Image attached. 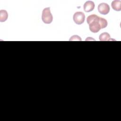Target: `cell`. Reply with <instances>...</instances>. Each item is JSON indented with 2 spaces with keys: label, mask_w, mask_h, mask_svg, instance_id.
<instances>
[{
  "label": "cell",
  "mask_w": 121,
  "mask_h": 121,
  "mask_svg": "<svg viewBox=\"0 0 121 121\" xmlns=\"http://www.w3.org/2000/svg\"><path fill=\"white\" fill-rule=\"evenodd\" d=\"M99 17L92 14L87 17L86 22L89 25V29L93 33H97L101 29L99 21Z\"/></svg>",
  "instance_id": "1"
},
{
  "label": "cell",
  "mask_w": 121,
  "mask_h": 121,
  "mask_svg": "<svg viewBox=\"0 0 121 121\" xmlns=\"http://www.w3.org/2000/svg\"><path fill=\"white\" fill-rule=\"evenodd\" d=\"M42 19L45 24H49L52 22L53 17L51 12L50 7L44 8L43 9L42 14Z\"/></svg>",
  "instance_id": "2"
},
{
  "label": "cell",
  "mask_w": 121,
  "mask_h": 121,
  "mask_svg": "<svg viewBox=\"0 0 121 121\" xmlns=\"http://www.w3.org/2000/svg\"><path fill=\"white\" fill-rule=\"evenodd\" d=\"M73 19L76 24L78 25H81L85 21V14L82 12H76L73 15Z\"/></svg>",
  "instance_id": "3"
},
{
  "label": "cell",
  "mask_w": 121,
  "mask_h": 121,
  "mask_svg": "<svg viewBox=\"0 0 121 121\" xmlns=\"http://www.w3.org/2000/svg\"><path fill=\"white\" fill-rule=\"evenodd\" d=\"M99 12L103 15L107 14L110 10L109 5L106 3H101L99 4L97 8Z\"/></svg>",
  "instance_id": "4"
},
{
  "label": "cell",
  "mask_w": 121,
  "mask_h": 121,
  "mask_svg": "<svg viewBox=\"0 0 121 121\" xmlns=\"http://www.w3.org/2000/svg\"><path fill=\"white\" fill-rule=\"evenodd\" d=\"M95 7V3L92 1H87L84 4V10L86 12H89L93 10Z\"/></svg>",
  "instance_id": "5"
},
{
  "label": "cell",
  "mask_w": 121,
  "mask_h": 121,
  "mask_svg": "<svg viewBox=\"0 0 121 121\" xmlns=\"http://www.w3.org/2000/svg\"><path fill=\"white\" fill-rule=\"evenodd\" d=\"M112 8L115 11H120L121 10V1L115 0L112 1L111 4Z\"/></svg>",
  "instance_id": "6"
},
{
  "label": "cell",
  "mask_w": 121,
  "mask_h": 121,
  "mask_svg": "<svg viewBox=\"0 0 121 121\" xmlns=\"http://www.w3.org/2000/svg\"><path fill=\"white\" fill-rule=\"evenodd\" d=\"M8 14L6 10H0V21L5 22L8 18Z\"/></svg>",
  "instance_id": "7"
},
{
  "label": "cell",
  "mask_w": 121,
  "mask_h": 121,
  "mask_svg": "<svg viewBox=\"0 0 121 121\" xmlns=\"http://www.w3.org/2000/svg\"><path fill=\"white\" fill-rule=\"evenodd\" d=\"M110 38L111 37L110 35L107 32L103 33L99 35V40L101 41H110Z\"/></svg>",
  "instance_id": "8"
},
{
  "label": "cell",
  "mask_w": 121,
  "mask_h": 121,
  "mask_svg": "<svg viewBox=\"0 0 121 121\" xmlns=\"http://www.w3.org/2000/svg\"><path fill=\"white\" fill-rule=\"evenodd\" d=\"M99 23H100L101 29L105 28L107 26V24H108L107 21L104 18L99 17Z\"/></svg>",
  "instance_id": "9"
}]
</instances>
